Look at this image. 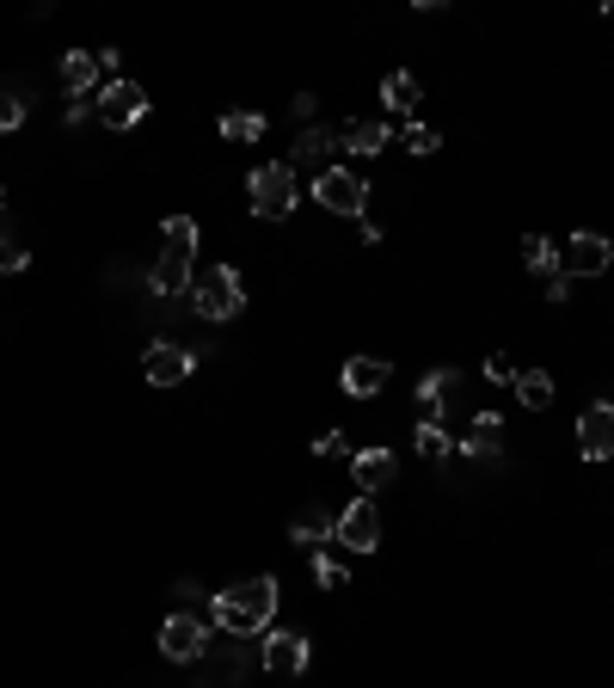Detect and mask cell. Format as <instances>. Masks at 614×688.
Instances as JSON below:
<instances>
[{"instance_id": "1", "label": "cell", "mask_w": 614, "mask_h": 688, "mask_svg": "<svg viewBox=\"0 0 614 688\" xmlns=\"http://www.w3.org/2000/svg\"><path fill=\"white\" fill-rule=\"evenodd\" d=\"M277 621V578H246L215 596V627L222 634H265Z\"/></svg>"}, {"instance_id": "2", "label": "cell", "mask_w": 614, "mask_h": 688, "mask_svg": "<svg viewBox=\"0 0 614 688\" xmlns=\"http://www.w3.org/2000/svg\"><path fill=\"white\" fill-rule=\"evenodd\" d=\"M191 259H197V222L191 215H166L161 227V265H154V295H185L191 290Z\"/></svg>"}, {"instance_id": "3", "label": "cell", "mask_w": 614, "mask_h": 688, "mask_svg": "<svg viewBox=\"0 0 614 688\" xmlns=\"http://www.w3.org/2000/svg\"><path fill=\"white\" fill-rule=\"evenodd\" d=\"M246 191H253V215H258V222H289L295 203H301L289 160H277V166H253V172H246Z\"/></svg>"}, {"instance_id": "4", "label": "cell", "mask_w": 614, "mask_h": 688, "mask_svg": "<svg viewBox=\"0 0 614 688\" xmlns=\"http://www.w3.org/2000/svg\"><path fill=\"white\" fill-rule=\"evenodd\" d=\"M191 307H197L203 320H234L246 307V295H241V277L227 265H209L203 277H191Z\"/></svg>"}, {"instance_id": "5", "label": "cell", "mask_w": 614, "mask_h": 688, "mask_svg": "<svg viewBox=\"0 0 614 688\" xmlns=\"http://www.w3.org/2000/svg\"><path fill=\"white\" fill-rule=\"evenodd\" d=\"M332 542L345 547V554H375V547H381V510H375L369 498H350L345 510L332 516Z\"/></svg>"}, {"instance_id": "6", "label": "cell", "mask_w": 614, "mask_h": 688, "mask_svg": "<svg viewBox=\"0 0 614 688\" xmlns=\"http://www.w3.org/2000/svg\"><path fill=\"white\" fill-rule=\"evenodd\" d=\"M99 118H105V130H135L147 118V93L135 80H105L99 87Z\"/></svg>"}, {"instance_id": "7", "label": "cell", "mask_w": 614, "mask_h": 688, "mask_svg": "<svg viewBox=\"0 0 614 688\" xmlns=\"http://www.w3.org/2000/svg\"><path fill=\"white\" fill-rule=\"evenodd\" d=\"M314 198H320L332 215H362L369 210V185H362L357 172H345V166H326L320 179H314Z\"/></svg>"}, {"instance_id": "8", "label": "cell", "mask_w": 614, "mask_h": 688, "mask_svg": "<svg viewBox=\"0 0 614 688\" xmlns=\"http://www.w3.org/2000/svg\"><path fill=\"white\" fill-rule=\"evenodd\" d=\"M203 651H209V627H203L197 615H166V621H161V658L197 664Z\"/></svg>"}, {"instance_id": "9", "label": "cell", "mask_w": 614, "mask_h": 688, "mask_svg": "<svg viewBox=\"0 0 614 688\" xmlns=\"http://www.w3.org/2000/svg\"><path fill=\"white\" fill-rule=\"evenodd\" d=\"M614 265V246L602 234H590V227H577L572 240H565V252H560V271L565 277H602V271Z\"/></svg>"}, {"instance_id": "10", "label": "cell", "mask_w": 614, "mask_h": 688, "mask_svg": "<svg viewBox=\"0 0 614 688\" xmlns=\"http://www.w3.org/2000/svg\"><path fill=\"white\" fill-rule=\"evenodd\" d=\"M258 658H265L270 676H301L307 670V634H289V627H265V646H258Z\"/></svg>"}, {"instance_id": "11", "label": "cell", "mask_w": 614, "mask_h": 688, "mask_svg": "<svg viewBox=\"0 0 614 688\" xmlns=\"http://www.w3.org/2000/svg\"><path fill=\"white\" fill-rule=\"evenodd\" d=\"M191 370H197V357H191V351H185V344H178V338H161V344H147V357H142V375H147V382H154V387H178V382H185Z\"/></svg>"}, {"instance_id": "12", "label": "cell", "mask_w": 614, "mask_h": 688, "mask_svg": "<svg viewBox=\"0 0 614 688\" xmlns=\"http://www.w3.org/2000/svg\"><path fill=\"white\" fill-rule=\"evenodd\" d=\"M577 455H584V462H608L614 455V406L608 399L584 406V418H577Z\"/></svg>"}, {"instance_id": "13", "label": "cell", "mask_w": 614, "mask_h": 688, "mask_svg": "<svg viewBox=\"0 0 614 688\" xmlns=\"http://www.w3.org/2000/svg\"><path fill=\"white\" fill-rule=\"evenodd\" d=\"M99 80H105L99 50H62V87L74 99H99Z\"/></svg>"}, {"instance_id": "14", "label": "cell", "mask_w": 614, "mask_h": 688, "mask_svg": "<svg viewBox=\"0 0 614 688\" xmlns=\"http://www.w3.org/2000/svg\"><path fill=\"white\" fill-rule=\"evenodd\" d=\"M332 148H338V135L332 130H314V123H307L301 135H295V148H289V172H314V179H320L326 172V160H332Z\"/></svg>"}, {"instance_id": "15", "label": "cell", "mask_w": 614, "mask_h": 688, "mask_svg": "<svg viewBox=\"0 0 614 688\" xmlns=\"http://www.w3.org/2000/svg\"><path fill=\"white\" fill-rule=\"evenodd\" d=\"M338 382H345V394H350V399H375V394H381V387L393 382V370H388V363H381V357H350Z\"/></svg>"}, {"instance_id": "16", "label": "cell", "mask_w": 614, "mask_h": 688, "mask_svg": "<svg viewBox=\"0 0 614 688\" xmlns=\"http://www.w3.org/2000/svg\"><path fill=\"white\" fill-rule=\"evenodd\" d=\"M338 148H350V154H381V148H393V123H381V118H357V123H345L338 130Z\"/></svg>"}, {"instance_id": "17", "label": "cell", "mask_w": 614, "mask_h": 688, "mask_svg": "<svg viewBox=\"0 0 614 688\" xmlns=\"http://www.w3.org/2000/svg\"><path fill=\"white\" fill-rule=\"evenodd\" d=\"M350 479H357V492H381L393 479V455L388 449H357L350 455Z\"/></svg>"}, {"instance_id": "18", "label": "cell", "mask_w": 614, "mask_h": 688, "mask_svg": "<svg viewBox=\"0 0 614 688\" xmlns=\"http://www.w3.org/2000/svg\"><path fill=\"white\" fill-rule=\"evenodd\" d=\"M418 99H424V87H418V74H406V68H393V74L381 80V105H388L393 118H412Z\"/></svg>"}, {"instance_id": "19", "label": "cell", "mask_w": 614, "mask_h": 688, "mask_svg": "<svg viewBox=\"0 0 614 688\" xmlns=\"http://www.w3.org/2000/svg\"><path fill=\"white\" fill-rule=\"evenodd\" d=\"M498 449H504V418H498V412H473L461 455H498Z\"/></svg>"}, {"instance_id": "20", "label": "cell", "mask_w": 614, "mask_h": 688, "mask_svg": "<svg viewBox=\"0 0 614 688\" xmlns=\"http://www.w3.org/2000/svg\"><path fill=\"white\" fill-rule=\"evenodd\" d=\"M454 382H461L454 370H430L424 382H418V412H424L430 424L442 418V399H449V387H454Z\"/></svg>"}, {"instance_id": "21", "label": "cell", "mask_w": 614, "mask_h": 688, "mask_svg": "<svg viewBox=\"0 0 614 688\" xmlns=\"http://www.w3.org/2000/svg\"><path fill=\"white\" fill-rule=\"evenodd\" d=\"M516 399H522L529 412H548V406H553V375H548V370H522V375H516Z\"/></svg>"}, {"instance_id": "22", "label": "cell", "mask_w": 614, "mask_h": 688, "mask_svg": "<svg viewBox=\"0 0 614 688\" xmlns=\"http://www.w3.org/2000/svg\"><path fill=\"white\" fill-rule=\"evenodd\" d=\"M522 265L541 271V277H560V246H553L548 234H529L522 240Z\"/></svg>"}, {"instance_id": "23", "label": "cell", "mask_w": 614, "mask_h": 688, "mask_svg": "<svg viewBox=\"0 0 614 688\" xmlns=\"http://www.w3.org/2000/svg\"><path fill=\"white\" fill-rule=\"evenodd\" d=\"M25 87H19V80H0V135H13L19 123H25Z\"/></svg>"}, {"instance_id": "24", "label": "cell", "mask_w": 614, "mask_h": 688, "mask_svg": "<svg viewBox=\"0 0 614 688\" xmlns=\"http://www.w3.org/2000/svg\"><path fill=\"white\" fill-rule=\"evenodd\" d=\"M289 542H295V547H326V542H332V516H320V510H307V516H295V529H289Z\"/></svg>"}, {"instance_id": "25", "label": "cell", "mask_w": 614, "mask_h": 688, "mask_svg": "<svg viewBox=\"0 0 614 688\" xmlns=\"http://www.w3.org/2000/svg\"><path fill=\"white\" fill-rule=\"evenodd\" d=\"M222 135L227 142H258V135H265V111H227Z\"/></svg>"}, {"instance_id": "26", "label": "cell", "mask_w": 614, "mask_h": 688, "mask_svg": "<svg viewBox=\"0 0 614 688\" xmlns=\"http://www.w3.org/2000/svg\"><path fill=\"white\" fill-rule=\"evenodd\" d=\"M393 142H400L406 154H437V148H442V135L430 130V123H406V130H393Z\"/></svg>"}, {"instance_id": "27", "label": "cell", "mask_w": 614, "mask_h": 688, "mask_svg": "<svg viewBox=\"0 0 614 688\" xmlns=\"http://www.w3.org/2000/svg\"><path fill=\"white\" fill-rule=\"evenodd\" d=\"M412 443H418V455H424V462H442V455H449V431H442V424H430V418L418 424Z\"/></svg>"}, {"instance_id": "28", "label": "cell", "mask_w": 614, "mask_h": 688, "mask_svg": "<svg viewBox=\"0 0 614 688\" xmlns=\"http://www.w3.org/2000/svg\"><path fill=\"white\" fill-rule=\"evenodd\" d=\"M25 265H31V246L13 234H0V271H25Z\"/></svg>"}, {"instance_id": "29", "label": "cell", "mask_w": 614, "mask_h": 688, "mask_svg": "<svg viewBox=\"0 0 614 688\" xmlns=\"http://www.w3.org/2000/svg\"><path fill=\"white\" fill-rule=\"evenodd\" d=\"M314 578H320L326 590H345V566H338L332 554H320V559H314Z\"/></svg>"}, {"instance_id": "30", "label": "cell", "mask_w": 614, "mask_h": 688, "mask_svg": "<svg viewBox=\"0 0 614 688\" xmlns=\"http://www.w3.org/2000/svg\"><path fill=\"white\" fill-rule=\"evenodd\" d=\"M485 382H498V387H516V370H510V357H485Z\"/></svg>"}, {"instance_id": "31", "label": "cell", "mask_w": 614, "mask_h": 688, "mask_svg": "<svg viewBox=\"0 0 614 688\" xmlns=\"http://www.w3.org/2000/svg\"><path fill=\"white\" fill-rule=\"evenodd\" d=\"M314 455H345V431H326V437L314 443Z\"/></svg>"}, {"instance_id": "32", "label": "cell", "mask_w": 614, "mask_h": 688, "mask_svg": "<svg viewBox=\"0 0 614 688\" xmlns=\"http://www.w3.org/2000/svg\"><path fill=\"white\" fill-rule=\"evenodd\" d=\"M99 111V99H74V105H68V123H86Z\"/></svg>"}, {"instance_id": "33", "label": "cell", "mask_w": 614, "mask_h": 688, "mask_svg": "<svg viewBox=\"0 0 614 688\" xmlns=\"http://www.w3.org/2000/svg\"><path fill=\"white\" fill-rule=\"evenodd\" d=\"M548 295H553V302H572V277H565V271H560V277H548Z\"/></svg>"}, {"instance_id": "34", "label": "cell", "mask_w": 614, "mask_h": 688, "mask_svg": "<svg viewBox=\"0 0 614 688\" xmlns=\"http://www.w3.org/2000/svg\"><path fill=\"white\" fill-rule=\"evenodd\" d=\"M0 210H7V191H0Z\"/></svg>"}]
</instances>
